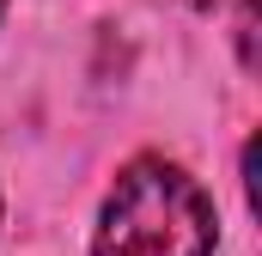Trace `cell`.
<instances>
[{
  "instance_id": "2",
  "label": "cell",
  "mask_w": 262,
  "mask_h": 256,
  "mask_svg": "<svg viewBox=\"0 0 262 256\" xmlns=\"http://www.w3.org/2000/svg\"><path fill=\"white\" fill-rule=\"evenodd\" d=\"M189 6H220V0H189Z\"/></svg>"
},
{
  "instance_id": "3",
  "label": "cell",
  "mask_w": 262,
  "mask_h": 256,
  "mask_svg": "<svg viewBox=\"0 0 262 256\" xmlns=\"http://www.w3.org/2000/svg\"><path fill=\"white\" fill-rule=\"evenodd\" d=\"M0 12H6V0H0Z\"/></svg>"
},
{
  "instance_id": "1",
  "label": "cell",
  "mask_w": 262,
  "mask_h": 256,
  "mask_svg": "<svg viewBox=\"0 0 262 256\" xmlns=\"http://www.w3.org/2000/svg\"><path fill=\"white\" fill-rule=\"evenodd\" d=\"M213 201L183 165L134 159L98 214L92 256H213Z\"/></svg>"
}]
</instances>
